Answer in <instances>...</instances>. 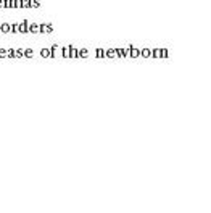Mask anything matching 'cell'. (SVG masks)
Returning a JSON list of instances; mask_svg holds the SVG:
<instances>
[{"label":"cell","instance_id":"1","mask_svg":"<svg viewBox=\"0 0 211 213\" xmlns=\"http://www.w3.org/2000/svg\"><path fill=\"white\" fill-rule=\"evenodd\" d=\"M18 33H21V34H27V33H29V21H27V19H24V21L19 23V31H18Z\"/></svg>","mask_w":211,"mask_h":213},{"label":"cell","instance_id":"2","mask_svg":"<svg viewBox=\"0 0 211 213\" xmlns=\"http://www.w3.org/2000/svg\"><path fill=\"white\" fill-rule=\"evenodd\" d=\"M127 50H129V55H131L132 58L140 57V50H139V49H135L134 45H129V47H127Z\"/></svg>","mask_w":211,"mask_h":213},{"label":"cell","instance_id":"3","mask_svg":"<svg viewBox=\"0 0 211 213\" xmlns=\"http://www.w3.org/2000/svg\"><path fill=\"white\" fill-rule=\"evenodd\" d=\"M0 31H2V33H11V24L10 23H2V24H0Z\"/></svg>","mask_w":211,"mask_h":213},{"label":"cell","instance_id":"4","mask_svg":"<svg viewBox=\"0 0 211 213\" xmlns=\"http://www.w3.org/2000/svg\"><path fill=\"white\" fill-rule=\"evenodd\" d=\"M29 33H32V34L39 33V24L37 23H29Z\"/></svg>","mask_w":211,"mask_h":213},{"label":"cell","instance_id":"5","mask_svg":"<svg viewBox=\"0 0 211 213\" xmlns=\"http://www.w3.org/2000/svg\"><path fill=\"white\" fill-rule=\"evenodd\" d=\"M57 52H61V49H60L57 44H53L50 49V57H57Z\"/></svg>","mask_w":211,"mask_h":213},{"label":"cell","instance_id":"6","mask_svg":"<svg viewBox=\"0 0 211 213\" xmlns=\"http://www.w3.org/2000/svg\"><path fill=\"white\" fill-rule=\"evenodd\" d=\"M69 53H71V57H73V58H77V57H79V49H76V47H73V45H69Z\"/></svg>","mask_w":211,"mask_h":213},{"label":"cell","instance_id":"7","mask_svg":"<svg viewBox=\"0 0 211 213\" xmlns=\"http://www.w3.org/2000/svg\"><path fill=\"white\" fill-rule=\"evenodd\" d=\"M116 55L118 57H127V55H129V50L127 49H116Z\"/></svg>","mask_w":211,"mask_h":213},{"label":"cell","instance_id":"8","mask_svg":"<svg viewBox=\"0 0 211 213\" xmlns=\"http://www.w3.org/2000/svg\"><path fill=\"white\" fill-rule=\"evenodd\" d=\"M61 55H63L65 58L71 57V53H69V45H68V47H61Z\"/></svg>","mask_w":211,"mask_h":213},{"label":"cell","instance_id":"9","mask_svg":"<svg viewBox=\"0 0 211 213\" xmlns=\"http://www.w3.org/2000/svg\"><path fill=\"white\" fill-rule=\"evenodd\" d=\"M140 55H142V57H145V58H148V57H152V50H150V49H142Z\"/></svg>","mask_w":211,"mask_h":213},{"label":"cell","instance_id":"10","mask_svg":"<svg viewBox=\"0 0 211 213\" xmlns=\"http://www.w3.org/2000/svg\"><path fill=\"white\" fill-rule=\"evenodd\" d=\"M105 57H116V49H108V50H105Z\"/></svg>","mask_w":211,"mask_h":213},{"label":"cell","instance_id":"11","mask_svg":"<svg viewBox=\"0 0 211 213\" xmlns=\"http://www.w3.org/2000/svg\"><path fill=\"white\" fill-rule=\"evenodd\" d=\"M39 33H41V34L47 33V24H45V23H41V24H39Z\"/></svg>","mask_w":211,"mask_h":213},{"label":"cell","instance_id":"12","mask_svg":"<svg viewBox=\"0 0 211 213\" xmlns=\"http://www.w3.org/2000/svg\"><path fill=\"white\" fill-rule=\"evenodd\" d=\"M18 31H19V24H18V23H13V24H11V33L16 34Z\"/></svg>","mask_w":211,"mask_h":213},{"label":"cell","instance_id":"13","mask_svg":"<svg viewBox=\"0 0 211 213\" xmlns=\"http://www.w3.org/2000/svg\"><path fill=\"white\" fill-rule=\"evenodd\" d=\"M95 53H97L98 58H103V57H105V50H103V49H97V50H95Z\"/></svg>","mask_w":211,"mask_h":213},{"label":"cell","instance_id":"14","mask_svg":"<svg viewBox=\"0 0 211 213\" xmlns=\"http://www.w3.org/2000/svg\"><path fill=\"white\" fill-rule=\"evenodd\" d=\"M152 57H161V49H153L152 50Z\"/></svg>","mask_w":211,"mask_h":213},{"label":"cell","instance_id":"15","mask_svg":"<svg viewBox=\"0 0 211 213\" xmlns=\"http://www.w3.org/2000/svg\"><path fill=\"white\" fill-rule=\"evenodd\" d=\"M41 55H42V57H50V49H42Z\"/></svg>","mask_w":211,"mask_h":213},{"label":"cell","instance_id":"16","mask_svg":"<svg viewBox=\"0 0 211 213\" xmlns=\"http://www.w3.org/2000/svg\"><path fill=\"white\" fill-rule=\"evenodd\" d=\"M87 55H89V50H87V49H81V50H79V57H87Z\"/></svg>","mask_w":211,"mask_h":213},{"label":"cell","instance_id":"17","mask_svg":"<svg viewBox=\"0 0 211 213\" xmlns=\"http://www.w3.org/2000/svg\"><path fill=\"white\" fill-rule=\"evenodd\" d=\"M15 53H16V57H18V58L24 57V50H23V49H18V50H15Z\"/></svg>","mask_w":211,"mask_h":213},{"label":"cell","instance_id":"18","mask_svg":"<svg viewBox=\"0 0 211 213\" xmlns=\"http://www.w3.org/2000/svg\"><path fill=\"white\" fill-rule=\"evenodd\" d=\"M32 55H34L32 49H26V50H24V57H29V58H31V57H32Z\"/></svg>","mask_w":211,"mask_h":213},{"label":"cell","instance_id":"19","mask_svg":"<svg viewBox=\"0 0 211 213\" xmlns=\"http://www.w3.org/2000/svg\"><path fill=\"white\" fill-rule=\"evenodd\" d=\"M11 8H19V0H11Z\"/></svg>","mask_w":211,"mask_h":213},{"label":"cell","instance_id":"20","mask_svg":"<svg viewBox=\"0 0 211 213\" xmlns=\"http://www.w3.org/2000/svg\"><path fill=\"white\" fill-rule=\"evenodd\" d=\"M3 8H11V0H3Z\"/></svg>","mask_w":211,"mask_h":213},{"label":"cell","instance_id":"21","mask_svg":"<svg viewBox=\"0 0 211 213\" xmlns=\"http://www.w3.org/2000/svg\"><path fill=\"white\" fill-rule=\"evenodd\" d=\"M41 7V0H32V8H39Z\"/></svg>","mask_w":211,"mask_h":213},{"label":"cell","instance_id":"22","mask_svg":"<svg viewBox=\"0 0 211 213\" xmlns=\"http://www.w3.org/2000/svg\"><path fill=\"white\" fill-rule=\"evenodd\" d=\"M8 55V50H5V49H0V57H7Z\"/></svg>","mask_w":211,"mask_h":213},{"label":"cell","instance_id":"23","mask_svg":"<svg viewBox=\"0 0 211 213\" xmlns=\"http://www.w3.org/2000/svg\"><path fill=\"white\" fill-rule=\"evenodd\" d=\"M161 57H163V58L168 57V49H161Z\"/></svg>","mask_w":211,"mask_h":213},{"label":"cell","instance_id":"24","mask_svg":"<svg viewBox=\"0 0 211 213\" xmlns=\"http://www.w3.org/2000/svg\"><path fill=\"white\" fill-rule=\"evenodd\" d=\"M8 57H16V53H15L13 49H8Z\"/></svg>","mask_w":211,"mask_h":213},{"label":"cell","instance_id":"25","mask_svg":"<svg viewBox=\"0 0 211 213\" xmlns=\"http://www.w3.org/2000/svg\"><path fill=\"white\" fill-rule=\"evenodd\" d=\"M47 33H53V26H52V24H47Z\"/></svg>","mask_w":211,"mask_h":213},{"label":"cell","instance_id":"26","mask_svg":"<svg viewBox=\"0 0 211 213\" xmlns=\"http://www.w3.org/2000/svg\"><path fill=\"white\" fill-rule=\"evenodd\" d=\"M0 8H3V0H0Z\"/></svg>","mask_w":211,"mask_h":213}]
</instances>
